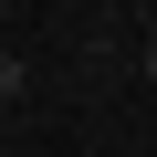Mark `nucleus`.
Returning <instances> with one entry per match:
<instances>
[{
  "mask_svg": "<svg viewBox=\"0 0 157 157\" xmlns=\"http://www.w3.org/2000/svg\"><path fill=\"white\" fill-rule=\"evenodd\" d=\"M0 105H21V63H11V52H0Z\"/></svg>",
  "mask_w": 157,
  "mask_h": 157,
  "instance_id": "obj_1",
  "label": "nucleus"
},
{
  "mask_svg": "<svg viewBox=\"0 0 157 157\" xmlns=\"http://www.w3.org/2000/svg\"><path fill=\"white\" fill-rule=\"evenodd\" d=\"M136 63H147V84H157V32H147V52H136Z\"/></svg>",
  "mask_w": 157,
  "mask_h": 157,
  "instance_id": "obj_2",
  "label": "nucleus"
},
{
  "mask_svg": "<svg viewBox=\"0 0 157 157\" xmlns=\"http://www.w3.org/2000/svg\"><path fill=\"white\" fill-rule=\"evenodd\" d=\"M147 32H157V11H147Z\"/></svg>",
  "mask_w": 157,
  "mask_h": 157,
  "instance_id": "obj_3",
  "label": "nucleus"
}]
</instances>
